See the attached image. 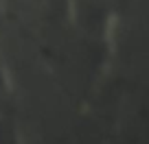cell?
Segmentation results:
<instances>
[{
	"mask_svg": "<svg viewBox=\"0 0 149 144\" xmlns=\"http://www.w3.org/2000/svg\"><path fill=\"white\" fill-rule=\"evenodd\" d=\"M15 138H18V144H24V138H22V133H20V129H15Z\"/></svg>",
	"mask_w": 149,
	"mask_h": 144,
	"instance_id": "6da1fadb",
	"label": "cell"
}]
</instances>
